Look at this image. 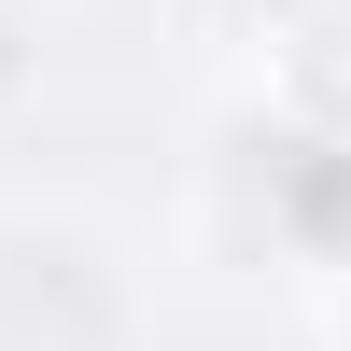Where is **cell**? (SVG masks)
<instances>
[{
	"instance_id": "2",
	"label": "cell",
	"mask_w": 351,
	"mask_h": 351,
	"mask_svg": "<svg viewBox=\"0 0 351 351\" xmlns=\"http://www.w3.org/2000/svg\"><path fill=\"white\" fill-rule=\"evenodd\" d=\"M309 351H351V281L324 295V324H309Z\"/></svg>"
},
{
	"instance_id": "1",
	"label": "cell",
	"mask_w": 351,
	"mask_h": 351,
	"mask_svg": "<svg viewBox=\"0 0 351 351\" xmlns=\"http://www.w3.org/2000/svg\"><path fill=\"white\" fill-rule=\"evenodd\" d=\"M267 99L295 112V127H351V14H309L267 43Z\"/></svg>"
}]
</instances>
